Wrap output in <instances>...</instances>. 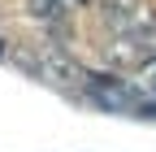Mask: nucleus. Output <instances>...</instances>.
<instances>
[{
  "label": "nucleus",
  "instance_id": "5",
  "mask_svg": "<svg viewBox=\"0 0 156 152\" xmlns=\"http://www.w3.org/2000/svg\"><path fill=\"white\" fill-rule=\"evenodd\" d=\"M152 91H156V74H152Z\"/></svg>",
  "mask_w": 156,
  "mask_h": 152
},
{
  "label": "nucleus",
  "instance_id": "4",
  "mask_svg": "<svg viewBox=\"0 0 156 152\" xmlns=\"http://www.w3.org/2000/svg\"><path fill=\"white\" fill-rule=\"evenodd\" d=\"M91 96L100 100V104H108V109H130L134 104V96L126 87H117V83H91Z\"/></svg>",
  "mask_w": 156,
  "mask_h": 152
},
{
  "label": "nucleus",
  "instance_id": "1",
  "mask_svg": "<svg viewBox=\"0 0 156 152\" xmlns=\"http://www.w3.org/2000/svg\"><path fill=\"white\" fill-rule=\"evenodd\" d=\"M39 70H44L52 83H83L87 78L83 65H78L65 48H44V52H39Z\"/></svg>",
  "mask_w": 156,
  "mask_h": 152
},
{
  "label": "nucleus",
  "instance_id": "2",
  "mask_svg": "<svg viewBox=\"0 0 156 152\" xmlns=\"http://www.w3.org/2000/svg\"><path fill=\"white\" fill-rule=\"evenodd\" d=\"M100 17H104L113 31L130 35V31L139 26L147 13H143V5H139V0H100Z\"/></svg>",
  "mask_w": 156,
  "mask_h": 152
},
{
  "label": "nucleus",
  "instance_id": "3",
  "mask_svg": "<svg viewBox=\"0 0 156 152\" xmlns=\"http://www.w3.org/2000/svg\"><path fill=\"white\" fill-rule=\"evenodd\" d=\"M69 9H74V0H26V13L35 17V22H65L69 17Z\"/></svg>",
  "mask_w": 156,
  "mask_h": 152
}]
</instances>
